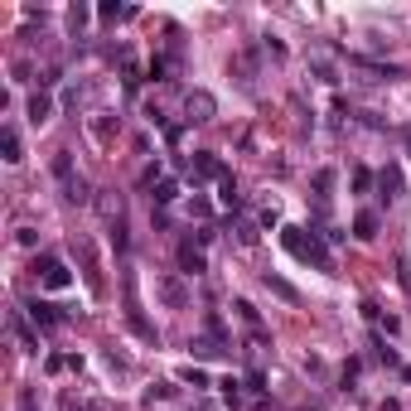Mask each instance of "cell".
<instances>
[{"label":"cell","mask_w":411,"mask_h":411,"mask_svg":"<svg viewBox=\"0 0 411 411\" xmlns=\"http://www.w3.org/2000/svg\"><path fill=\"white\" fill-rule=\"evenodd\" d=\"M78 252H83V276H88L92 296H102V271H97V252H92V242L83 237V242H78Z\"/></svg>","instance_id":"5b68a950"},{"label":"cell","mask_w":411,"mask_h":411,"mask_svg":"<svg viewBox=\"0 0 411 411\" xmlns=\"http://www.w3.org/2000/svg\"><path fill=\"white\" fill-rule=\"evenodd\" d=\"M49 116H54V102H49V92H34V97H29V121H34V126H44Z\"/></svg>","instance_id":"9c48e42d"},{"label":"cell","mask_w":411,"mask_h":411,"mask_svg":"<svg viewBox=\"0 0 411 411\" xmlns=\"http://www.w3.org/2000/svg\"><path fill=\"white\" fill-rule=\"evenodd\" d=\"M281 242H286V252H291V257L314 261L319 271H334V257H329V247H324L314 232H305V227H281Z\"/></svg>","instance_id":"6da1fadb"},{"label":"cell","mask_w":411,"mask_h":411,"mask_svg":"<svg viewBox=\"0 0 411 411\" xmlns=\"http://www.w3.org/2000/svg\"><path fill=\"white\" fill-rule=\"evenodd\" d=\"M160 296H165V305H184V300H189L179 281H160Z\"/></svg>","instance_id":"9a60e30c"},{"label":"cell","mask_w":411,"mask_h":411,"mask_svg":"<svg viewBox=\"0 0 411 411\" xmlns=\"http://www.w3.org/2000/svg\"><path fill=\"white\" fill-rule=\"evenodd\" d=\"M237 242L252 247V242H257V223H237Z\"/></svg>","instance_id":"d6986e66"},{"label":"cell","mask_w":411,"mask_h":411,"mask_svg":"<svg viewBox=\"0 0 411 411\" xmlns=\"http://www.w3.org/2000/svg\"><path fill=\"white\" fill-rule=\"evenodd\" d=\"M218 387H223V397H227V402H232V407H237V402H242V392H237V387H242V382H237V378H227V382H218Z\"/></svg>","instance_id":"ffe728a7"},{"label":"cell","mask_w":411,"mask_h":411,"mask_svg":"<svg viewBox=\"0 0 411 411\" xmlns=\"http://www.w3.org/2000/svg\"><path fill=\"white\" fill-rule=\"evenodd\" d=\"M29 314H34V324H44V329L63 324V314H58V305H44V300H34V305H29Z\"/></svg>","instance_id":"30bf717a"},{"label":"cell","mask_w":411,"mask_h":411,"mask_svg":"<svg viewBox=\"0 0 411 411\" xmlns=\"http://www.w3.org/2000/svg\"><path fill=\"white\" fill-rule=\"evenodd\" d=\"M232 309H237V314H242V319H247V324H252V329H257V309L247 305V300H237V305H232Z\"/></svg>","instance_id":"603a6c76"},{"label":"cell","mask_w":411,"mask_h":411,"mask_svg":"<svg viewBox=\"0 0 411 411\" xmlns=\"http://www.w3.org/2000/svg\"><path fill=\"white\" fill-rule=\"evenodd\" d=\"M126 15H136L131 5H102V19L111 24V19H126Z\"/></svg>","instance_id":"ac0fdd59"},{"label":"cell","mask_w":411,"mask_h":411,"mask_svg":"<svg viewBox=\"0 0 411 411\" xmlns=\"http://www.w3.org/2000/svg\"><path fill=\"white\" fill-rule=\"evenodd\" d=\"M314 189H319V199H329V189H334V170H319V175H314Z\"/></svg>","instance_id":"e0dca14e"},{"label":"cell","mask_w":411,"mask_h":411,"mask_svg":"<svg viewBox=\"0 0 411 411\" xmlns=\"http://www.w3.org/2000/svg\"><path fill=\"white\" fill-rule=\"evenodd\" d=\"M179 266H184V276H204V252L194 247V242H179Z\"/></svg>","instance_id":"52a82bcc"},{"label":"cell","mask_w":411,"mask_h":411,"mask_svg":"<svg viewBox=\"0 0 411 411\" xmlns=\"http://www.w3.org/2000/svg\"><path fill=\"white\" fill-rule=\"evenodd\" d=\"M382 194H387V199H397V194H402V170H397V165H387V170H382Z\"/></svg>","instance_id":"7c38bea8"},{"label":"cell","mask_w":411,"mask_h":411,"mask_svg":"<svg viewBox=\"0 0 411 411\" xmlns=\"http://www.w3.org/2000/svg\"><path fill=\"white\" fill-rule=\"evenodd\" d=\"M0 150H5V165H19V160H24V150H19V136H15V126H5V131H0Z\"/></svg>","instance_id":"ba28073f"},{"label":"cell","mask_w":411,"mask_h":411,"mask_svg":"<svg viewBox=\"0 0 411 411\" xmlns=\"http://www.w3.org/2000/svg\"><path fill=\"white\" fill-rule=\"evenodd\" d=\"M353 189H358V194H368V189H373V175H368V170H358V175H353Z\"/></svg>","instance_id":"7402d4cb"},{"label":"cell","mask_w":411,"mask_h":411,"mask_svg":"<svg viewBox=\"0 0 411 411\" xmlns=\"http://www.w3.org/2000/svg\"><path fill=\"white\" fill-rule=\"evenodd\" d=\"M407 145H411V131H407Z\"/></svg>","instance_id":"cb8c5ba5"},{"label":"cell","mask_w":411,"mask_h":411,"mask_svg":"<svg viewBox=\"0 0 411 411\" xmlns=\"http://www.w3.org/2000/svg\"><path fill=\"white\" fill-rule=\"evenodd\" d=\"M194 179H227V170H223V160H218V155L199 150V155H194Z\"/></svg>","instance_id":"8992f818"},{"label":"cell","mask_w":411,"mask_h":411,"mask_svg":"<svg viewBox=\"0 0 411 411\" xmlns=\"http://www.w3.org/2000/svg\"><path fill=\"white\" fill-rule=\"evenodd\" d=\"M34 276L44 281V291H68V286H73V271H68L58 257H49V252L34 261Z\"/></svg>","instance_id":"3957f363"},{"label":"cell","mask_w":411,"mask_h":411,"mask_svg":"<svg viewBox=\"0 0 411 411\" xmlns=\"http://www.w3.org/2000/svg\"><path fill=\"white\" fill-rule=\"evenodd\" d=\"M353 232H358L363 242H368V237H378V213H373V208H363V213L353 218Z\"/></svg>","instance_id":"8fae6325"},{"label":"cell","mask_w":411,"mask_h":411,"mask_svg":"<svg viewBox=\"0 0 411 411\" xmlns=\"http://www.w3.org/2000/svg\"><path fill=\"white\" fill-rule=\"evenodd\" d=\"M184 111H189L184 121H213V116H218V102H213V92H189V97H184Z\"/></svg>","instance_id":"277c9868"},{"label":"cell","mask_w":411,"mask_h":411,"mask_svg":"<svg viewBox=\"0 0 411 411\" xmlns=\"http://www.w3.org/2000/svg\"><path fill=\"white\" fill-rule=\"evenodd\" d=\"M175 199H179V184H175V179H160V184H155V204L165 208V204H175Z\"/></svg>","instance_id":"2e32d148"},{"label":"cell","mask_w":411,"mask_h":411,"mask_svg":"<svg viewBox=\"0 0 411 411\" xmlns=\"http://www.w3.org/2000/svg\"><path fill=\"white\" fill-rule=\"evenodd\" d=\"M218 199H223V204H227V208H237V184H232V179H223V189H218Z\"/></svg>","instance_id":"44dd1931"},{"label":"cell","mask_w":411,"mask_h":411,"mask_svg":"<svg viewBox=\"0 0 411 411\" xmlns=\"http://www.w3.org/2000/svg\"><path fill=\"white\" fill-rule=\"evenodd\" d=\"M189 348H194V353H199V358H218V353H223V348H227V344H218V339H194V344H189Z\"/></svg>","instance_id":"5bb4252c"},{"label":"cell","mask_w":411,"mask_h":411,"mask_svg":"<svg viewBox=\"0 0 411 411\" xmlns=\"http://www.w3.org/2000/svg\"><path fill=\"white\" fill-rule=\"evenodd\" d=\"M266 291H276V296H281V300H291V305L300 300V291H296L291 281H281V276H266Z\"/></svg>","instance_id":"4fadbf2b"},{"label":"cell","mask_w":411,"mask_h":411,"mask_svg":"<svg viewBox=\"0 0 411 411\" xmlns=\"http://www.w3.org/2000/svg\"><path fill=\"white\" fill-rule=\"evenodd\" d=\"M54 175H58V184H63V199H68V204H88V199H92V194H88V179L73 170V155H68V150H58V155H54Z\"/></svg>","instance_id":"7a4b0ae2"}]
</instances>
